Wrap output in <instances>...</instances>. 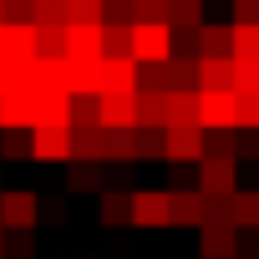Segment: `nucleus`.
<instances>
[{
	"instance_id": "1",
	"label": "nucleus",
	"mask_w": 259,
	"mask_h": 259,
	"mask_svg": "<svg viewBox=\"0 0 259 259\" xmlns=\"http://www.w3.org/2000/svg\"><path fill=\"white\" fill-rule=\"evenodd\" d=\"M133 213H138L143 224H163V219H168V198H153V193H143V198L133 203Z\"/></svg>"
},
{
	"instance_id": "2",
	"label": "nucleus",
	"mask_w": 259,
	"mask_h": 259,
	"mask_svg": "<svg viewBox=\"0 0 259 259\" xmlns=\"http://www.w3.org/2000/svg\"><path fill=\"white\" fill-rule=\"evenodd\" d=\"M31 219H36L31 198H26V193H11V198H6V224H31Z\"/></svg>"
}]
</instances>
